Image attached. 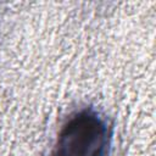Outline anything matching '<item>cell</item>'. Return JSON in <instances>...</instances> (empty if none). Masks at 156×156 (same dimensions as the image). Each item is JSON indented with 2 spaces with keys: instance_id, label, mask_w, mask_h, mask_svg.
<instances>
[{
  "instance_id": "obj_1",
  "label": "cell",
  "mask_w": 156,
  "mask_h": 156,
  "mask_svg": "<svg viewBox=\"0 0 156 156\" xmlns=\"http://www.w3.org/2000/svg\"><path fill=\"white\" fill-rule=\"evenodd\" d=\"M113 127L93 106L68 116L56 136L51 156H111Z\"/></svg>"
}]
</instances>
